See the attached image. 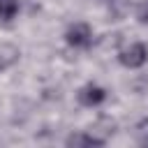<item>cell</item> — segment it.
I'll use <instances>...</instances> for the list:
<instances>
[{
	"mask_svg": "<svg viewBox=\"0 0 148 148\" xmlns=\"http://www.w3.org/2000/svg\"><path fill=\"white\" fill-rule=\"evenodd\" d=\"M18 12V0H0V18L12 21Z\"/></svg>",
	"mask_w": 148,
	"mask_h": 148,
	"instance_id": "obj_5",
	"label": "cell"
},
{
	"mask_svg": "<svg viewBox=\"0 0 148 148\" xmlns=\"http://www.w3.org/2000/svg\"><path fill=\"white\" fill-rule=\"evenodd\" d=\"M65 39H67V44L74 46V49H86V46H90V42H92V30H90L88 23H74V25L65 32Z\"/></svg>",
	"mask_w": 148,
	"mask_h": 148,
	"instance_id": "obj_2",
	"label": "cell"
},
{
	"mask_svg": "<svg viewBox=\"0 0 148 148\" xmlns=\"http://www.w3.org/2000/svg\"><path fill=\"white\" fill-rule=\"evenodd\" d=\"M136 18H139L141 23H148V0L139 5V9H136Z\"/></svg>",
	"mask_w": 148,
	"mask_h": 148,
	"instance_id": "obj_6",
	"label": "cell"
},
{
	"mask_svg": "<svg viewBox=\"0 0 148 148\" xmlns=\"http://www.w3.org/2000/svg\"><path fill=\"white\" fill-rule=\"evenodd\" d=\"M104 139H97L92 134H72L67 139V146H102Z\"/></svg>",
	"mask_w": 148,
	"mask_h": 148,
	"instance_id": "obj_4",
	"label": "cell"
},
{
	"mask_svg": "<svg viewBox=\"0 0 148 148\" xmlns=\"http://www.w3.org/2000/svg\"><path fill=\"white\" fill-rule=\"evenodd\" d=\"M118 60H120V65H125V67H130V69L141 67V65L148 60V46H146L143 42H136V44H132L130 49L120 51Z\"/></svg>",
	"mask_w": 148,
	"mask_h": 148,
	"instance_id": "obj_1",
	"label": "cell"
},
{
	"mask_svg": "<svg viewBox=\"0 0 148 148\" xmlns=\"http://www.w3.org/2000/svg\"><path fill=\"white\" fill-rule=\"evenodd\" d=\"M76 97H79V102L83 106H97V104H102L106 99V90L99 88V86H95V83H88V86H83L79 90Z\"/></svg>",
	"mask_w": 148,
	"mask_h": 148,
	"instance_id": "obj_3",
	"label": "cell"
}]
</instances>
